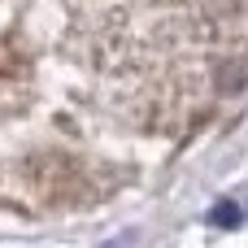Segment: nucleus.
Returning <instances> with one entry per match:
<instances>
[{
    "label": "nucleus",
    "instance_id": "1",
    "mask_svg": "<svg viewBox=\"0 0 248 248\" xmlns=\"http://www.w3.org/2000/svg\"><path fill=\"white\" fill-rule=\"evenodd\" d=\"M214 222H222V227H240V209H235L231 201H222V205H214Z\"/></svg>",
    "mask_w": 248,
    "mask_h": 248
}]
</instances>
